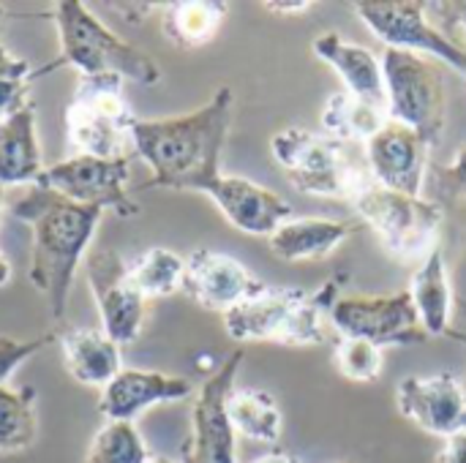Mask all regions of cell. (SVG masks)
<instances>
[{"mask_svg":"<svg viewBox=\"0 0 466 463\" xmlns=\"http://www.w3.org/2000/svg\"><path fill=\"white\" fill-rule=\"evenodd\" d=\"M3 16H5V8H3V5H0V19H3Z\"/></svg>","mask_w":466,"mask_h":463,"instance_id":"41","label":"cell"},{"mask_svg":"<svg viewBox=\"0 0 466 463\" xmlns=\"http://www.w3.org/2000/svg\"><path fill=\"white\" fill-rule=\"evenodd\" d=\"M355 14L374 30L388 49H407L418 55H434L453 65L466 76V49L451 38L440 25L431 22L426 3L415 0H360L355 3Z\"/></svg>","mask_w":466,"mask_h":463,"instance_id":"10","label":"cell"},{"mask_svg":"<svg viewBox=\"0 0 466 463\" xmlns=\"http://www.w3.org/2000/svg\"><path fill=\"white\" fill-rule=\"evenodd\" d=\"M3 194H5V188L0 186V213H3Z\"/></svg>","mask_w":466,"mask_h":463,"instance_id":"40","label":"cell"},{"mask_svg":"<svg viewBox=\"0 0 466 463\" xmlns=\"http://www.w3.org/2000/svg\"><path fill=\"white\" fill-rule=\"evenodd\" d=\"M227 3L218 0H177L164 5V35L180 49H199L210 44L227 19Z\"/></svg>","mask_w":466,"mask_h":463,"instance_id":"24","label":"cell"},{"mask_svg":"<svg viewBox=\"0 0 466 463\" xmlns=\"http://www.w3.org/2000/svg\"><path fill=\"white\" fill-rule=\"evenodd\" d=\"M150 458L134 423H104L85 453V463H147Z\"/></svg>","mask_w":466,"mask_h":463,"instance_id":"29","label":"cell"},{"mask_svg":"<svg viewBox=\"0 0 466 463\" xmlns=\"http://www.w3.org/2000/svg\"><path fill=\"white\" fill-rule=\"evenodd\" d=\"M336 366L350 382H374L382 374V349L371 341L341 336L336 344Z\"/></svg>","mask_w":466,"mask_h":463,"instance_id":"31","label":"cell"},{"mask_svg":"<svg viewBox=\"0 0 466 463\" xmlns=\"http://www.w3.org/2000/svg\"><path fill=\"white\" fill-rule=\"evenodd\" d=\"M429 150L431 145L420 134L396 120H388L366 142V161L374 183H380L382 188L407 196H420Z\"/></svg>","mask_w":466,"mask_h":463,"instance_id":"16","label":"cell"},{"mask_svg":"<svg viewBox=\"0 0 466 463\" xmlns=\"http://www.w3.org/2000/svg\"><path fill=\"white\" fill-rule=\"evenodd\" d=\"M464 385H466V382H464Z\"/></svg>","mask_w":466,"mask_h":463,"instance_id":"42","label":"cell"},{"mask_svg":"<svg viewBox=\"0 0 466 463\" xmlns=\"http://www.w3.org/2000/svg\"><path fill=\"white\" fill-rule=\"evenodd\" d=\"M399 412L434 437L466 431V385L456 374L410 377L396 390Z\"/></svg>","mask_w":466,"mask_h":463,"instance_id":"15","label":"cell"},{"mask_svg":"<svg viewBox=\"0 0 466 463\" xmlns=\"http://www.w3.org/2000/svg\"><path fill=\"white\" fill-rule=\"evenodd\" d=\"M270 11H306L311 8V3H268Z\"/></svg>","mask_w":466,"mask_h":463,"instance_id":"37","label":"cell"},{"mask_svg":"<svg viewBox=\"0 0 466 463\" xmlns=\"http://www.w3.org/2000/svg\"><path fill=\"white\" fill-rule=\"evenodd\" d=\"M388 120H390L388 109L366 104L347 90L333 93L322 109L325 134L333 139H341V142H352V145H360V142L366 145Z\"/></svg>","mask_w":466,"mask_h":463,"instance_id":"25","label":"cell"},{"mask_svg":"<svg viewBox=\"0 0 466 463\" xmlns=\"http://www.w3.org/2000/svg\"><path fill=\"white\" fill-rule=\"evenodd\" d=\"M311 49L319 60H325L341 76V82L347 85V93H352L355 98L366 104L388 109L382 60L371 49L360 44H350L339 33H322L311 44Z\"/></svg>","mask_w":466,"mask_h":463,"instance_id":"19","label":"cell"},{"mask_svg":"<svg viewBox=\"0 0 466 463\" xmlns=\"http://www.w3.org/2000/svg\"><path fill=\"white\" fill-rule=\"evenodd\" d=\"M270 153L300 194L352 202L374 183L366 145L360 147L306 128H284L270 139Z\"/></svg>","mask_w":466,"mask_h":463,"instance_id":"4","label":"cell"},{"mask_svg":"<svg viewBox=\"0 0 466 463\" xmlns=\"http://www.w3.org/2000/svg\"><path fill=\"white\" fill-rule=\"evenodd\" d=\"M131 164L128 158H98V156H68L46 166L38 177V188H46L63 199L85 207H98L104 213H117L131 218L139 205L128 194Z\"/></svg>","mask_w":466,"mask_h":463,"instance_id":"9","label":"cell"},{"mask_svg":"<svg viewBox=\"0 0 466 463\" xmlns=\"http://www.w3.org/2000/svg\"><path fill=\"white\" fill-rule=\"evenodd\" d=\"M339 300V281L309 289H265L229 308L224 330L235 341H270L281 347H311L325 341L322 319Z\"/></svg>","mask_w":466,"mask_h":463,"instance_id":"5","label":"cell"},{"mask_svg":"<svg viewBox=\"0 0 466 463\" xmlns=\"http://www.w3.org/2000/svg\"><path fill=\"white\" fill-rule=\"evenodd\" d=\"M221 216L240 232L270 237L279 226L292 218V205L270 188H262L246 177L221 175L208 191Z\"/></svg>","mask_w":466,"mask_h":463,"instance_id":"18","label":"cell"},{"mask_svg":"<svg viewBox=\"0 0 466 463\" xmlns=\"http://www.w3.org/2000/svg\"><path fill=\"white\" fill-rule=\"evenodd\" d=\"M426 11L434 22H440V19L445 22L442 30L448 35L461 30V35H464L461 46L466 49V0H461V3H426Z\"/></svg>","mask_w":466,"mask_h":463,"instance_id":"34","label":"cell"},{"mask_svg":"<svg viewBox=\"0 0 466 463\" xmlns=\"http://www.w3.org/2000/svg\"><path fill=\"white\" fill-rule=\"evenodd\" d=\"M33 101L0 120V186H35L44 172Z\"/></svg>","mask_w":466,"mask_h":463,"instance_id":"21","label":"cell"},{"mask_svg":"<svg viewBox=\"0 0 466 463\" xmlns=\"http://www.w3.org/2000/svg\"><path fill=\"white\" fill-rule=\"evenodd\" d=\"M352 205L393 257L418 259L423 254L429 257L437 248L442 210L434 202L371 183L352 199Z\"/></svg>","mask_w":466,"mask_h":463,"instance_id":"8","label":"cell"},{"mask_svg":"<svg viewBox=\"0 0 466 463\" xmlns=\"http://www.w3.org/2000/svg\"><path fill=\"white\" fill-rule=\"evenodd\" d=\"M147 463H175V461H169V458H161V456H153V458H150Z\"/></svg>","mask_w":466,"mask_h":463,"instance_id":"39","label":"cell"},{"mask_svg":"<svg viewBox=\"0 0 466 463\" xmlns=\"http://www.w3.org/2000/svg\"><path fill=\"white\" fill-rule=\"evenodd\" d=\"M194 396V385L183 377L123 368L98 396V412L106 423H134L142 412L158 404H175Z\"/></svg>","mask_w":466,"mask_h":463,"instance_id":"17","label":"cell"},{"mask_svg":"<svg viewBox=\"0 0 466 463\" xmlns=\"http://www.w3.org/2000/svg\"><path fill=\"white\" fill-rule=\"evenodd\" d=\"M85 281L101 317V330L128 347L142 336L147 300L137 292L128 276V262L115 248H93L85 259Z\"/></svg>","mask_w":466,"mask_h":463,"instance_id":"12","label":"cell"},{"mask_svg":"<svg viewBox=\"0 0 466 463\" xmlns=\"http://www.w3.org/2000/svg\"><path fill=\"white\" fill-rule=\"evenodd\" d=\"M330 319L341 336L385 347H412L429 341L410 292L385 297H339Z\"/></svg>","mask_w":466,"mask_h":463,"instance_id":"13","label":"cell"},{"mask_svg":"<svg viewBox=\"0 0 466 463\" xmlns=\"http://www.w3.org/2000/svg\"><path fill=\"white\" fill-rule=\"evenodd\" d=\"M352 232L355 221L289 218L268 237V246L284 262H314L330 257Z\"/></svg>","mask_w":466,"mask_h":463,"instance_id":"22","label":"cell"},{"mask_svg":"<svg viewBox=\"0 0 466 463\" xmlns=\"http://www.w3.org/2000/svg\"><path fill=\"white\" fill-rule=\"evenodd\" d=\"M437 463H466V431L445 439L442 450L437 453Z\"/></svg>","mask_w":466,"mask_h":463,"instance_id":"35","label":"cell"},{"mask_svg":"<svg viewBox=\"0 0 466 463\" xmlns=\"http://www.w3.org/2000/svg\"><path fill=\"white\" fill-rule=\"evenodd\" d=\"M410 297L415 303V311L420 317L423 330L431 336H453L451 330V314H453V292L448 278L445 254L437 246L420 265V270L412 276Z\"/></svg>","mask_w":466,"mask_h":463,"instance_id":"23","label":"cell"},{"mask_svg":"<svg viewBox=\"0 0 466 463\" xmlns=\"http://www.w3.org/2000/svg\"><path fill=\"white\" fill-rule=\"evenodd\" d=\"M66 374L85 388L104 390L120 371V347L101 327H71L57 333Z\"/></svg>","mask_w":466,"mask_h":463,"instance_id":"20","label":"cell"},{"mask_svg":"<svg viewBox=\"0 0 466 463\" xmlns=\"http://www.w3.org/2000/svg\"><path fill=\"white\" fill-rule=\"evenodd\" d=\"M388 117L420 134L431 147L442 139L448 87L442 68L426 55L385 49L382 55Z\"/></svg>","mask_w":466,"mask_h":463,"instance_id":"7","label":"cell"},{"mask_svg":"<svg viewBox=\"0 0 466 463\" xmlns=\"http://www.w3.org/2000/svg\"><path fill=\"white\" fill-rule=\"evenodd\" d=\"M60 60L55 65H71L79 76H117L137 85H158L161 68L139 46L112 33L85 3L57 0L52 5Z\"/></svg>","mask_w":466,"mask_h":463,"instance_id":"3","label":"cell"},{"mask_svg":"<svg viewBox=\"0 0 466 463\" xmlns=\"http://www.w3.org/2000/svg\"><path fill=\"white\" fill-rule=\"evenodd\" d=\"M33 76L35 71L30 68V63L14 55L5 44H0V120L30 104L27 87Z\"/></svg>","mask_w":466,"mask_h":463,"instance_id":"30","label":"cell"},{"mask_svg":"<svg viewBox=\"0 0 466 463\" xmlns=\"http://www.w3.org/2000/svg\"><path fill=\"white\" fill-rule=\"evenodd\" d=\"M227 412H229V420H232V428L238 437L259 442V445H276L281 439L284 418L270 393L232 390Z\"/></svg>","mask_w":466,"mask_h":463,"instance_id":"26","label":"cell"},{"mask_svg":"<svg viewBox=\"0 0 466 463\" xmlns=\"http://www.w3.org/2000/svg\"><path fill=\"white\" fill-rule=\"evenodd\" d=\"M11 273H14V270H11V262H8L5 254L0 251V289L11 284Z\"/></svg>","mask_w":466,"mask_h":463,"instance_id":"38","label":"cell"},{"mask_svg":"<svg viewBox=\"0 0 466 463\" xmlns=\"http://www.w3.org/2000/svg\"><path fill=\"white\" fill-rule=\"evenodd\" d=\"M254 463H300L295 456H289V453H268V456H262V458H257Z\"/></svg>","mask_w":466,"mask_h":463,"instance_id":"36","label":"cell"},{"mask_svg":"<svg viewBox=\"0 0 466 463\" xmlns=\"http://www.w3.org/2000/svg\"><path fill=\"white\" fill-rule=\"evenodd\" d=\"M268 289L243 262L213 248H197L186 257L183 292L205 311L227 314L229 308Z\"/></svg>","mask_w":466,"mask_h":463,"instance_id":"14","label":"cell"},{"mask_svg":"<svg viewBox=\"0 0 466 463\" xmlns=\"http://www.w3.org/2000/svg\"><path fill=\"white\" fill-rule=\"evenodd\" d=\"M440 177V194L448 199H464L466 196V145L459 150L451 166H442L437 172Z\"/></svg>","mask_w":466,"mask_h":463,"instance_id":"33","label":"cell"},{"mask_svg":"<svg viewBox=\"0 0 466 463\" xmlns=\"http://www.w3.org/2000/svg\"><path fill=\"white\" fill-rule=\"evenodd\" d=\"M38 415L35 390L0 385V453H25L35 445Z\"/></svg>","mask_w":466,"mask_h":463,"instance_id":"27","label":"cell"},{"mask_svg":"<svg viewBox=\"0 0 466 463\" xmlns=\"http://www.w3.org/2000/svg\"><path fill=\"white\" fill-rule=\"evenodd\" d=\"M123 85L117 76H79L63 112L71 156L128 158L134 153L131 131L137 117L123 96Z\"/></svg>","mask_w":466,"mask_h":463,"instance_id":"6","label":"cell"},{"mask_svg":"<svg viewBox=\"0 0 466 463\" xmlns=\"http://www.w3.org/2000/svg\"><path fill=\"white\" fill-rule=\"evenodd\" d=\"M128 276L137 292L145 300L156 297H169L177 289H183V276H186V259L175 254L172 248H145L128 262Z\"/></svg>","mask_w":466,"mask_h":463,"instance_id":"28","label":"cell"},{"mask_svg":"<svg viewBox=\"0 0 466 463\" xmlns=\"http://www.w3.org/2000/svg\"><path fill=\"white\" fill-rule=\"evenodd\" d=\"M11 213L30 226V287L46 300L52 319L63 322L76 270L93 251V237L104 210L85 207L46 188L30 186L25 196L11 205Z\"/></svg>","mask_w":466,"mask_h":463,"instance_id":"2","label":"cell"},{"mask_svg":"<svg viewBox=\"0 0 466 463\" xmlns=\"http://www.w3.org/2000/svg\"><path fill=\"white\" fill-rule=\"evenodd\" d=\"M57 341V333H41L33 338H14V336H0V385H8L11 374L30 360L35 352L46 349L49 344Z\"/></svg>","mask_w":466,"mask_h":463,"instance_id":"32","label":"cell"},{"mask_svg":"<svg viewBox=\"0 0 466 463\" xmlns=\"http://www.w3.org/2000/svg\"><path fill=\"white\" fill-rule=\"evenodd\" d=\"M243 352H229L221 366L202 382L191 409V434L183 445V463H238L235 428L227 412L235 390Z\"/></svg>","mask_w":466,"mask_h":463,"instance_id":"11","label":"cell"},{"mask_svg":"<svg viewBox=\"0 0 466 463\" xmlns=\"http://www.w3.org/2000/svg\"><path fill=\"white\" fill-rule=\"evenodd\" d=\"M232 123V90L218 87L202 106L156 120H137L134 153L150 169L147 188L208 194L221 177V153Z\"/></svg>","mask_w":466,"mask_h":463,"instance_id":"1","label":"cell"}]
</instances>
